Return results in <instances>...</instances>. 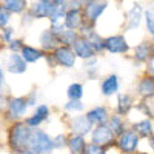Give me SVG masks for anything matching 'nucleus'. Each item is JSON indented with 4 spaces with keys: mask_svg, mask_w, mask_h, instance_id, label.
I'll return each instance as SVG.
<instances>
[{
    "mask_svg": "<svg viewBox=\"0 0 154 154\" xmlns=\"http://www.w3.org/2000/svg\"><path fill=\"white\" fill-rule=\"evenodd\" d=\"M31 128L23 120H16L5 125V148L11 154H19L29 148Z\"/></svg>",
    "mask_w": 154,
    "mask_h": 154,
    "instance_id": "1",
    "label": "nucleus"
},
{
    "mask_svg": "<svg viewBox=\"0 0 154 154\" xmlns=\"http://www.w3.org/2000/svg\"><path fill=\"white\" fill-rule=\"evenodd\" d=\"M29 112V106L25 100V96H12L8 94L6 99V106L5 111L0 114V119H2L3 125L16 122V120H23Z\"/></svg>",
    "mask_w": 154,
    "mask_h": 154,
    "instance_id": "2",
    "label": "nucleus"
},
{
    "mask_svg": "<svg viewBox=\"0 0 154 154\" xmlns=\"http://www.w3.org/2000/svg\"><path fill=\"white\" fill-rule=\"evenodd\" d=\"M29 149L34 151L35 154H54L53 136L43 128H35L31 131Z\"/></svg>",
    "mask_w": 154,
    "mask_h": 154,
    "instance_id": "3",
    "label": "nucleus"
},
{
    "mask_svg": "<svg viewBox=\"0 0 154 154\" xmlns=\"http://www.w3.org/2000/svg\"><path fill=\"white\" fill-rule=\"evenodd\" d=\"M139 145H140V137L131 130H126L116 137V148L120 154H136L139 151Z\"/></svg>",
    "mask_w": 154,
    "mask_h": 154,
    "instance_id": "4",
    "label": "nucleus"
},
{
    "mask_svg": "<svg viewBox=\"0 0 154 154\" xmlns=\"http://www.w3.org/2000/svg\"><path fill=\"white\" fill-rule=\"evenodd\" d=\"M51 114H53V108L49 105L38 103L35 108H32L31 114H28L26 117L23 119V122L26 123L31 130H35V128H42V125L49 120Z\"/></svg>",
    "mask_w": 154,
    "mask_h": 154,
    "instance_id": "5",
    "label": "nucleus"
},
{
    "mask_svg": "<svg viewBox=\"0 0 154 154\" xmlns=\"http://www.w3.org/2000/svg\"><path fill=\"white\" fill-rule=\"evenodd\" d=\"M66 122V128H68V133H72V134H80V136H85L88 137L89 133L93 130V125L86 119L85 112L82 114H75V116H68V119L65 120Z\"/></svg>",
    "mask_w": 154,
    "mask_h": 154,
    "instance_id": "6",
    "label": "nucleus"
},
{
    "mask_svg": "<svg viewBox=\"0 0 154 154\" xmlns=\"http://www.w3.org/2000/svg\"><path fill=\"white\" fill-rule=\"evenodd\" d=\"M53 56L56 59L57 66L62 69H74L77 65V57L72 51V46H65V45H59L54 51Z\"/></svg>",
    "mask_w": 154,
    "mask_h": 154,
    "instance_id": "7",
    "label": "nucleus"
},
{
    "mask_svg": "<svg viewBox=\"0 0 154 154\" xmlns=\"http://www.w3.org/2000/svg\"><path fill=\"white\" fill-rule=\"evenodd\" d=\"M88 142L100 145V146H108V145L116 143V136L111 133V130L106 126V123L105 125H97L91 130V133H89Z\"/></svg>",
    "mask_w": 154,
    "mask_h": 154,
    "instance_id": "8",
    "label": "nucleus"
},
{
    "mask_svg": "<svg viewBox=\"0 0 154 154\" xmlns=\"http://www.w3.org/2000/svg\"><path fill=\"white\" fill-rule=\"evenodd\" d=\"M130 49L131 46L123 34H114L105 37V53L117 56V54H128Z\"/></svg>",
    "mask_w": 154,
    "mask_h": 154,
    "instance_id": "9",
    "label": "nucleus"
},
{
    "mask_svg": "<svg viewBox=\"0 0 154 154\" xmlns=\"http://www.w3.org/2000/svg\"><path fill=\"white\" fill-rule=\"evenodd\" d=\"M99 89H100V94L103 97H106V99L117 96L119 91H120V77L116 72L106 74L105 77H102V79H100Z\"/></svg>",
    "mask_w": 154,
    "mask_h": 154,
    "instance_id": "10",
    "label": "nucleus"
},
{
    "mask_svg": "<svg viewBox=\"0 0 154 154\" xmlns=\"http://www.w3.org/2000/svg\"><path fill=\"white\" fill-rule=\"evenodd\" d=\"M3 69L12 75H23L28 72V63L20 56V53H9L6 56Z\"/></svg>",
    "mask_w": 154,
    "mask_h": 154,
    "instance_id": "11",
    "label": "nucleus"
},
{
    "mask_svg": "<svg viewBox=\"0 0 154 154\" xmlns=\"http://www.w3.org/2000/svg\"><path fill=\"white\" fill-rule=\"evenodd\" d=\"M106 6H108V3L105 2V0H91L88 5H85V6L82 8L85 22L96 25L97 20L102 17V14L105 12Z\"/></svg>",
    "mask_w": 154,
    "mask_h": 154,
    "instance_id": "12",
    "label": "nucleus"
},
{
    "mask_svg": "<svg viewBox=\"0 0 154 154\" xmlns=\"http://www.w3.org/2000/svg\"><path fill=\"white\" fill-rule=\"evenodd\" d=\"M54 3L51 0H34L28 6V12L32 16L34 20H42V19H49L54 11Z\"/></svg>",
    "mask_w": 154,
    "mask_h": 154,
    "instance_id": "13",
    "label": "nucleus"
},
{
    "mask_svg": "<svg viewBox=\"0 0 154 154\" xmlns=\"http://www.w3.org/2000/svg\"><path fill=\"white\" fill-rule=\"evenodd\" d=\"M85 116H86V119L91 122L93 126L105 125L109 119V116H111V109L106 105H94V106L88 108L85 111Z\"/></svg>",
    "mask_w": 154,
    "mask_h": 154,
    "instance_id": "14",
    "label": "nucleus"
},
{
    "mask_svg": "<svg viewBox=\"0 0 154 154\" xmlns=\"http://www.w3.org/2000/svg\"><path fill=\"white\" fill-rule=\"evenodd\" d=\"M136 106V100L134 96H131L130 93H119L116 96V106H114V112L126 117Z\"/></svg>",
    "mask_w": 154,
    "mask_h": 154,
    "instance_id": "15",
    "label": "nucleus"
},
{
    "mask_svg": "<svg viewBox=\"0 0 154 154\" xmlns=\"http://www.w3.org/2000/svg\"><path fill=\"white\" fill-rule=\"evenodd\" d=\"M136 91L140 100H151L154 99V77L143 74L139 77L137 85H136Z\"/></svg>",
    "mask_w": 154,
    "mask_h": 154,
    "instance_id": "16",
    "label": "nucleus"
},
{
    "mask_svg": "<svg viewBox=\"0 0 154 154\" xmlns=\"http://www.w3.org/2000/svg\"><path fill=\"white\" fill-rule=\"evenodd\" d=\"M72 51L74 54L77 57V60H89V59H94L97 57V54L94 53V49L91 48V45H89V42L86 40L85 37H80L75 40V43L72 45Z\"/></svg>",
    "mask_w": 154,
    "mask_h": 154,
    "instance_id": "17",
    "label": "nucleus"
},
{
    "mask_svg": "<svg viewBox=\"0 0 154 154\" xmlns=\"http://www.w3.org/2000/svg\"><path fill=\"white\" fill-rule=\"evenodd\" d=\"M86 145H88V137L72 133L68 134V142H66L68 154H83Z\"/></svg>",
    "mask_w": 154,
    "mask_h": 154,
    "instance_id": "18",
    "label": "nucleus"
},
{
    "mask_svg": "<svg viewBox=\"0 0 154 154\" xmlns=\"http://www.w3.org/2000/svg\"><path fill=\"white\" fill-rule=\"evenodd\" d=\"M59 46V40L57 37L51 32V29H43L38 35V48H40L43 53H53V51Z\"/></svg>",
    "mask_w": 154,
    "mask_h": 154,
    "instance_id": "19",
    "label": "nucleus"
},
{
    "mask_svg": "<svg viewBox=\"0 0 154 154\" xmlns=\"http://www.w3.org/2000/svg\"><path fill=\"white\" fill-rule=\"evenodd\" d=\"M142 19H143V9L139 3L133 5V8L128 11L126 14V25H125V29L126 31H131V29H136L140 26L142 23Z\"/></svg>",
    "mask_w": 154,
    "mask_h": 154,
    "instance_id": "20",
    "label": "nucleus"
},
{
    "mask_svg": "<svg viewBox=\"0 0 154 154\" xmlns=\"http://www.w3.org/2000/svg\"><path fill=\"white\" fill-rule=\"evenodd\" d=\"M151 56H152V53H151V43L146 42V40L140 42L133 49V60L137 63V65H143V63H146Z\"/></svg>",
    "mask_w": 154,
    "mask_h": 154,
    "instance_id": "21",
    "label": "nucleus"
},
{
    "mask_svg": "<svg viewBox=\"0 0 154 154\" xmlns=\"http://www.w3.org/2000/svg\"><path fill=\"white\" fill-rule=\"evenodd\" d=\"M83 22H85V19H83L82 9H68L65 14V19H63V25L68 29H74V31H79Z\"/></svg>",
    "mask_w": 154,
    "mask_h": 154,
    "instance_id": "22",
    "label": "nucleus"
},
{
    "mask_svg": "<svg viewBox=\"0 0 154 154\" xmlns=\"http://www.w3.org/2000/svg\"><path fill=\"white\" fill-rule=\"evenodd\" d=\"M20 56L25 59V62H26L28 65H32V63H37V62L43 60L45 53L38 46H32V45H26V43H25L22 51H20Z\"/></svg>",
    "mask_w": 154,
    "mask_h": 154,
    "instance_id": "23",
    "label": "nucleus"
},
{
    "mask_svg": "<svg viewBox=\"0 0 154 154\" xmlns=\"http://www.w3.org/2000/svg\"><path fill=\"white\" fill-rule=\"evenodd\" d=\"M130 128L140 139H148L151 136V133L154 131V123L151 119H142V120H137V122L131 123Z\"/></svg>",
    "mask_w": 154,
    "mask_h": 154,
    "instance_id": "24",
    "label": "nucleus"
},
{
    "mask_svg": "<svg viewBox=\"0 0 154 154\" xmlns=\"http://www.w3.org/2000/svg\"><path fill=\"white\" fill-rule=\"evenodd\" d=\"M106 126L111 130V133L117 137V136H120L125 130H126V119L123 117V116H119V114H116V112H111V116H109V119H108V122H106Z\"/></svg>",
    "mask_w": 154,
    "mask_h": 154,
    "instance_id": "25",
    "label": "nucleus"
},
{
    "mask_svg": "<svg viewBox=\"0 0 154 154\" xmlns=\"http://www.w3.org/2000/svg\"><path fill=\"white\" fill-rule=\"evenodd\" d=\"M82 71H83V75L86 77L88 80H96V79H99V75H100L99 57L85 60V62H83V66H82Z\"/></svg>",
    "mask_w": 154,
    "mask_h": 154,
    "instance_id": "26",
    "label": "nucleus"
},
{
    "mask_svg": "<svg viewBox=\"0 0 154 154\" xmlns=\"http://www.w3.org/2000/svg\"><path fill=\"white\" fill-rule=\"evenodd\" d=\"M63 112L66 116H75V114H82L86 111V105L83 103V100H68L63 103Z\"/></svg>",
    "mask_w": 154,
    "mask_h": 154,
    "instance_id": "27",
    "label": "nucleus"
},
{
    "mask_svg": "<svg viewBox=\"0 0 154 154\" xmlns=\"http://www.w3.org/2000/svg\"><path fill=\"white\" fill-rule=\"evenodd\" d=\"M2 5L11 14H23L29 6L26 0H2Z\"/></svg>",
    "mask_w": 154,
    "mask_h": 154,
    "instance_id": "28",
    "label": "nucleus"
},
{
    "mask_svg": "<svg viewBox=\"0 0 154 154\" xmlns=\"http://www.w3.org/2000/svg\"><path fill=\"white\" fill-rule=\"evenodd\" d=\"M85 96V85L82 82H72L66 88V99L68 100H82Z\"/></svg>",
    "mask_w": 154,
    "mask_h": 154,
    "instance_id": "29",
    "label": "nucleus"
},
{
    "mask_svg": "<svg viewBox=\"0 0 154 154\" xmlns=\"http://www.w3.org/2000/svg\"><path fill=\"white\" fill-rule=\"evenodd\" d=\"M86 40L89 42V45H91V48L94 49V53L97 54V57L105 53V37H102L97 31H94L91 35H88Z\"/></svg>",
    "mask_w": 154,
    "mask_h": 154,
    "instance_id": "30",
    "label": "nucleus"
},
{
    "mask_svg": "<svg viewBox=\"0 0 154 154\" xmlns=\"http://www.w3.org/2000/svg\"><path fill=\"white\" fill-rule=\"evenodd\" d=\"M79 38V32L74 31V29H65L60 35H59V45H65V46H72L75 43V40Z\"/></svg>",
    "mask_w": 154,
    "mask_h": 154,
    "instance_id": "31",
    "label": "nucleus"
},
{
    "mask_svg": "<svg viewBox=\"0 0 154 154\" xmlns=\"http://www.w3.org/2000/svg\"><path fill=\"white\" fill-rule=\"evenodd\" d=\"M68 131H60L56 136H53V146L54 151H60V149H66V142H68Z\"/></svg>",
    "mask_w": 154,
    "mask_h": 154,
    "instance_id": "32",
    "label": "nucleus"
},
{
    "mask_svg": "<svg viewBox=\"0 0 154 154\" xmlns=\"http://www.w3.org/2000/svg\"><path fill=\"white\" fill-rule=\"evenodd\" d=\"M137 111H140L146 119H151L152 120V117H154V111H152V106L148 103V100H140L139 103H136V106H134Z\"/></svg>",
    "mask_w": 154,
    "mask_h": 154,
    "instance_id": "33",
    "label": "nucleus"
},
{
    "mask_svg": "<svg viewBox=\"0 0 154 154\" xmlns=\"http://www.w3.org/2000/svg\"><path fill=\"white\" fill-rule=\"evenodd\" d=\"M145 23H146V31L151 37H154V6H149L145 11Z\"/></svg>",
    "mask_w": 154,
    "mask_h": 154,
    "instance_id": "34",
    "label": "nucleus"
},
{
    "mask_svg": "<svg viewBox=\"0 0 154 154\" xmlns=\"http://www.w3.org/2000/svg\"><path fill=\"white\" fill-rule=\"evenodd\" d=\"M12 19V14L0 3V29H3L6 26H9V22Z\"/></svg>",
    "mask_w": 154,
    "mask_h": 154,
    "instance_id": "35",
    "label": "nucleus"
},
{
    "mask_svg": "<svg viewBox=\"0 0 154 154\" xmlns=\"http://www.w3.org/2000/svg\"><path fill=\"white\" fill-rule=\"evenodd\" d=\"M23 45H25V40H23V38H17V37H14V38H12V40H11L5 48H6L8 53H20L22 48H23Z\"/></svg>",
    "mask_w": 154,
    "mask_h": 154,
    "instance_id": "36",
    "label": "nucleus"
},
{
    "mask_svg": "<svg viewBox=\"0 0 154 154\" xmlns=\"http://www.w3.org/2000/svg\"><path fill=\"white\" fill-rule=\"evenodd\" d=\"M14 34H16V31H14V28H11V26H6L3 29H0V42H3L5 46H6L12 38H14Z\"/></svg>",
    "mask_w": 154,
    "mask_h": 154,
    "instance_id": "37",
    "label": "nucleus"
},
{
    "mask_svg": "<svg viewBox=\"0 0 154 154\" xmlns=\"http://www.w3.org/2000/svg\"><path fill=\"white\" fill-rule=\"evenodd\" d=\"M25 100H26L29 109L35 108L38 105V93L35 91V89H31V91H28L26 94H25Z\"/></svg>",
    "mask_w": 154,
    "mask_h": 154,
    "instance_id": "38",
    "label": "nucleus"
},
{
    "mask_svg": "<svg viewBox=\"0 0 154 154\" xmlns=\"http://www.w3.org/2000/svg\"><path fill=\"white\" fill-rule=\"evenodd\" d=\"M83 154H106V148L105 146H100V145H96V143H91L88 142Z\"/></svg>",
    "mask_w": 154,
    "mask_h": 154,
    "instance_id": "39",
    "label": "nucleus"
},
{
    "mask_svg": "<svg viewBox=\"0 0 154 154\" xmlns=\"http://www.w3.org/2000/svg\"><path fill=\"white\" fill-rule=\"evenodd\" d=\"M145 74L154 77V54L148 59V62L145 63Z\"/></svg>",
    "mask_w": 154,
    "mask_h": 154,
    "instance_id": "40",
    "label": "nucleus"
},
{
    "mask_svg": "<svg viewBox=\"0 0 154 154\" xmlns=\"http://www.w3.org/2000/svg\"><path fill=\"white\" fill-rule=\"evenodd\" d=\"M148 143H149V146H151V149L154 151V131L151 133V136L148 137Z\"/></svg>",
    "mask_w": 154,
    "mask_h": 154,
    "instance_id": "41",
    "label": "nucleus"
},
{
    "mask_svg": "<svg viewBox=\"0 0 154 154\" xmlns=\"http://www.w3.org/2000/svg\"><path fill=\"white\" fill-rule=\"evenodd\" d=\"M75 2L79 3V6H80V8H83L85 5H88L89 2H91V0H75Z\"/></svg>",
    "mask_w": 154,
    "mask_h": 154,
    "instance_id": "42",
    "label": "nucleus"
},
{
    "mask_svg": "<svg viewBox=\"0 0 154 154\" xmlns=\"http://www.w3.org/2000/svg\"><path fill=\"white\" fill-rule=\"evenodd\" d=\"M19 154H35V152H34V151H31V149L28 148V149H25V151H22V152H19Z\"/></svg>",
    "mask_w": 154,
    "mask_h": 154,
    "instance_id": "43",
    "label": "nucleus"
},
{
    "mask_svg": "<svg viewBox=\"0 0 154 154\" xmlns=\"http://www.w3.org/2000/svg\"><path fill=\"white\" fill-rule=\"evenodd\" d=\"M51 2H53L54 5H57V3H62V2H65V0H51Z\"/></svg>",
    "mask_w": 154,
    "mask_h": 154,
    "instance_id": "44",
    "label": "nucleus"
},
{
    "mask_svg": "<svg viewBox=\"0 0 154 154\" xmlns=\"http://www.w3.org/2000/svg\"><path fill=\"white\" fill-rule=\"evenodd\" d=\"M2 126H5V125H3V122H2V119H0V137H2Z\"/></svg>",
    "mask_w": 154,
    "mask_h": 154,
    "instance_id": "45",
    "label": "nucleus"
},
{
    "mask_svg": "<svg viewBox=\"0 0 154 154\" xmlns=\"http://www.w3.org/2000/svg\"><path fill=\"white\" fill-rule=\"evenodd\" d=\"M151 53L154 54V40H152V43H151Z\"/></svg>",
    "mask_w": 154,
    "mask_h": 154,
    "instance_id": "46",
    "label": "nucleus"
},
{
    "mask_svg": "<svg viewBox=\"0 0 154 154\" xmlns=\"http://www.w3.org/2000/svg\"><path fill=\"white\" fill-rule=\"evenodd\" d=\"M136 154H149V152H145V151H137Z\"/></svg>",
    "mask_w": 154,
    "mask_h": 154,
    "instance_id": "47",
    "label": "nucleus"
},
{
    "mask_svg": "<svg viewBox=\"0 0 154 154\" xmlns=\"http://www.w3.org/2000/svg\"><path fill=\"white\" fill-rule=\"evenodd\" d=\"M0 68H3V65H2V60H0Z\"/></svg>",
    "mask_w": 154,
    "mask_h": 154,
    "instance_id": "48",
    "label": "nucleus"
},
{
    "mask_svg": "<svg viewBox=\"0 0 154 154\" xmlns=\"http://www.w3.org/2000/svg\"><path fill=\"white\" fill-rule=\"evenodd\" d=\"M105 2H108V0H105Z\"/></svg>",
    "mask_w": 154,
    "mask_h": 154,
    "instance_id": "49",
    "label": "nucleus"
},
{
    "mask_svg": "<svg viewBox=\"0 0 154 154\" xmlns=\"http://www.w3.org/2000/svg\"><path fill=\"white\" fill-rule=\"evenodd\" d=\"M0 2H2V0H0Z\"/></svg>",
    "mask_w": 154,
    "mask_h": 154,
    "instance_id": "50",
    "label": "nucleus"
}]
</instances>
